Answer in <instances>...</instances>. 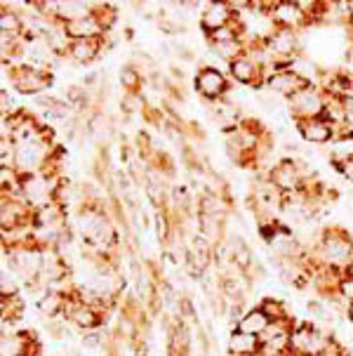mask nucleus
<instances>
[{
    "mask_svg": "<svg viewBox=\"0 0 353 356\" xmlns=\"http://www.w3.org/2000/svg\"><path fill=\"white\" fill-rule=\"evenodd\" d=\"M327 99H330V95L320 86H309L302 92H297L295 97L287 99L285 106L292 123H297V120H309V118H325Z\"/></svg>",
    "mask_w": 353,
    "mask_h": 356,
    "instance_id": "obj_1",
    "label": "nucleus"
},
{
    "mask_svg": "<svg viewBox=\"0 0 353 356\" xmlns=\"http://www.w3.org/2000/svg\"><path fill=\"white\" fill-rule=\"evenodd\" d=\"M193 88L203 97V102L210 104V102H219V99L229 97L231 90H233V81L221 69H217V66L203 64V66H198V71H196Z\"/></svg>",
    "mask_w": 353,
    "mask_h": 356,
    "instance_id": "obj_2",
    "label": "nucleus"
},
{
    "mask_svg": "<svg viewBox=\"0 0 353 356\" xmlns=\"http://www.w3.org/2000/svg\"><path fill=\"white\" fill-rule=\"evenodd\" d=\"M10 83L19 95H43L52 86V71L35 69L28 64H12L10 66Z\"/></svg>",
    "mask_w": 353,
    "mask_h": 356,
    "instance_id": "obj_3",
    "label": "nucleus"
},
{
    "mask_svg": "<svg viewBox=\"0 0 353 356\" xmlns=\"http://www.w3.org/2000/svg\"><path fill=\"white\" fill-rule=\"evenodd\" d=\"M238 19H241V10H238L236 3H205V8L200 12L203 35H210L226 26H233Z\"/></svg>",
    "mask_w": 353,
    "mask_h": 356,
    "instance_id": "obj_4",
    "label": "nucleus"
},
{
    "mask_svg": "<svg viewBox=\"0 0 353 356\" xmlns=\"http://www.w3.org/2000/svg\"><path fill=\"white\" fill-rule=\"evenodd\" d=\"M0 356H40V342L33 330H12L0 337Z\"/></svg>",
    "mask_w": 353,
    "mask_h": 356,
    "instance_id": "obj_5",
    "label": "nucleus"
},
{
    "mask_svg": "<svg viewBox=\"0 0 353 356\" xmlns=\"http://www.w3.org/2000/svg\"><path fill=\"white\" fill-rule=\"evenodd\" d=\"M295 128L304 142L322 147V144H330L339 140V130L334 128L327 118H309V120H297Z\"/></svg>",
    "mask_w": 353,
    "mask_h": 356,
    "instance_id": "obj_6",
    "label": "nucleus"
},
{
    "mask_svg": "<svg viewBox=\"0 0 353 356\" xmlns=\"http://www.w3.org/2000/svg\"><path fill=\"white\" fill-rule=\"evenodd\" d=\"M311 83H307L304 78H299L292 69H278V71H271V76L266 78V88L268 92H273L276 97L280 99H290L295 97L297 92H302L304 88H309Z\"/></svg>",
    "mask_w": 353,
    "mask_h": 356,
    "instance_id": "obj_7",
    "label": "nucleus"
},
{
    "mask_svg": "<svg viewBox=\"0 0 353 356\" xmlns=\"http://www.w3.org/2000/svg\"><path fill=\"white\" fill-rule=\"evenodd\" d=\"M106 38H89V40H71L67 52H64V59H71L74 64H92L97 62L104 52Z\"/></svg>",
    "mask_w": 353,
    "mask_h": 356,
    "instance_id": "obj_8",
    "label": "nucleus"
},
{
    "mask_svg": "<svg viewBox=\"0 0 353 356\" xmlns=\"http://www.w3.org/2000/svg\"><path fill=\"white\" fill-rule=\"evenodd\" d=\"M271 316L264 312L261 305H255V307H248L245 314L241 316V321L236 323V330H243L248 335H255V337H261L266 333V328L271 325Z\"/></svg>",
    "mask_w": 353,
    "mask_h": 356,
    "instance_id": "obj_9",
    "label": "nucleus"
},
{
    "mask_svg": "<svg viewBox=\"0 0 353 356\" xmlns=\"http://www.w3.org/2000/svg\"><path fill=\"white\" fill-rule=\"evenodd\" d=\"M261 340L255 335H248L243 330H231L229 335V356H259Z\"/></svg>",
    "mask_w": 353,
    "mask_h": 356,
    "instance_id": "obj_10",
    "label": "nucleus"
},
{
    "mask_svg": "<svg viewBox=\"0 0 353 356\" xmlns=\"http://www.w3.org/2000/svg\"><path fill=\"white\" fill-rule=\"evenodd\" d=\"M144 81H146V78H144V71L139 69V64L130 62L121 69V86L125 90V95H141Z\"/></svg>",
    "mask_w": 353,
    "mask_h": 356,
    "instance_id": "obj_11",
    "label": "nucleus"
},
{
    "mask_svg": "<svg viewBox=\"0 0 353 356\" xmlns=\"http://www.w3.org/2000/svg\"><path fill=\"white\" fill-rule=\"evenodd\" d=\"M346 318L353 323V298H349V305H346Z\"/></svg>",
    "mask_w": 353,
    "mask_h": 356,
    "instance_id": "obj_12",
    "label": "nucleus"
},
{
    "mask_svg": "<svg viewBox=\"0 0 353 356\" xmlns=\"http://www.w3.org/2000/svg\"><path fill=\"white\" fill-rule=\"evenodd\" d=\"M346 283H353V259H351L349 269H346Z\"/></svg>",
    "mask_w": 353,
    "mask_h": 356,
    "instance_id": "obj_13",
    "label": "nucleus"
},
{
    "mask_svg": "<svg viewBox=\"0 0 353 356\" xmlns=\"http://www.w3.org/2000/svg\"><path fill=\"white\" fill-rule=\"evenodd\" d=\"M344 295H346V298H353V283H346Z\"/></svg>",
    "mask_w": 353,
    "mask_h": 356,
    "instance_id": "obj_14",
    "label": "nucleus"
},
{
    "mask_svg": "<svg viewBox=\"0 0 353 356\" xmlns=\"http://www.w3.org/2000/svg\"><path fill=\"white\" fill-rule=\"evenodd\" d=\"M259 356H261V354H259Z\"/></svg>",
    "mask_w": 353,
    "mask_h": 356,
    "instance_id": "obj_15",
    "label": "nucleus"
}]
</instances>
